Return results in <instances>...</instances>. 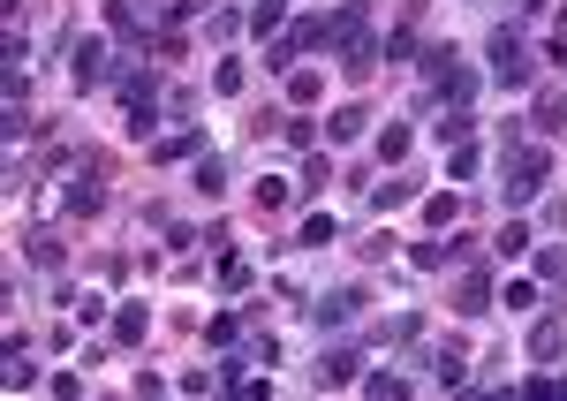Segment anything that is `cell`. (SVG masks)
<instances>
[{
    "label": "cell",
    "mask_w": 567,
    "mask_h": 401,
    "mask_svg": "<svg viewBox=\"0 0 567 401\" xmlns=\"http://www.w3.org/2000/svg\"><path fill=\"white\" fill-rule=\"evenodd\" d=\"M205 341H212V349H235V341H242V318H235V311H220V318L205 326Z\"/></svg>",
    "instance_id": "cell-23"
},
{
    "label": "cell",
    "mask_w": 567,
    "mask_h": 401,
    "mask_svg": "<svg viewBox=\"0 0 567 401\" xmlns=\"http://www.w3.org/2000/svg\"><path fill=\"white\" fill-rule=\"evenodd\" d=\"M363 311V288H326V296H318V311H310V318H318V326H348V318H356Z\"/></svg>",
    "instance_id": "cell-8"
},
{
    "label": "cell",
    "mask_w": 567,
    "mask_h": 401,
    "mask_svg": "<svg viewBox=\"0 0 567 401\" xmlns=\"http://www.w3.org/2000/svg\"><path fill=\"white\" fill-rule=\"evenodd\" d=\"M530 76H537V61H530V46H522V31H492V84L522 91Z\"/></svg>",
    "instance_id": "cell-3"
},
{
    "label": "cell",
    "mask_w": 567,
    "mask_h": 401,
    "mask_svg": "<svg viewBox=\"0 0 567 401\" xmlns=\"http://www.w3.org/2000/svg\"><path fill=\"white\" fill-rule=\"evenodd\" d=\"M469 137H477V122H469V114H462V106H454V114H447V122H439V144H447V152H454V144H469Z\"/></svg>",
    "instance_id": "cell-25"
},
{
    "label": "cell",
    "mask_w": 567,
    "mask_h": 401,
    "mask_svg": "<svg viewBox=\"0 0 567 401\" xmlns=\"http://www.w3.org/2000/svg\"><path fill=\"white\" fill-rule=\"evenodd\" d=\"M454 212H462V197L447 190V197H431V205H424V220H431V227H454Z\"/></svg>",
    "instance_id": "cell-30"
},
{
    "label": "cell",
    "mask_w": 567,
    "mask_h": 401,
    "mask_svg": "<svg viewBox=\"0 0 567 401\" xmlns=\"http://www.w3.org/2000/svg\"><path fill=\"white\" fill-rule=\"evenodd\" d=\"M144 333H152V311H144V303H121V311H114V341H121V349H137Z\"/></svg>",
    "instance_id": "cell-15"
},
{
    "label": "cell",
    "mask_w": 567,
    "mask_h": 401,
    "mask_svg": "<svg viewBox=\"0 0 567 401\" xmlns=\"http://www.w3.org/2000/svg\"><path fill=\"white\" fill-rule=\"evenodd\" d=\"M250 31H258V38L280 31V0H258V8H250Z\"/></svg>",
    "instance_id": "cell-29"
},
{
    "label": "cell",
    "mask_w": 567,
    "mask_h": 401,
    "mask_svg": "<svg viewBox=\"0 0 567 401\" xmlns=\"http://www.w3.org/2000/svg\"><path fill=\"white\" fill-rule=\"evenodd\" d=\"M409 197H416V175H394V182H378V190H371V205L394 212V205H409Z\"/></svg>",
    "instance_id": "cell-20"
},
{
    "label": "cell",
    "mask_w": 567,
    "mask_h": 401,
    "mask_svg": "<svg viewBox=\"0 0 567 401\" xmlns=\"http://www.w3.org/2000/svg\"><path fill=\"white\" fill-rule=\"evenodd\" d=\"M348 38H363V0H348V8L326 16V46H348Z\"/></svg>",
    "instance_id": "cell-16"
},
{
    "label": "cell",
    "mask_w": 567,
    "mask_h": 401,
    "mask_svg": "<svg viewBox=\"0 0 567 401\" xmlns=\"http://www.w3.org/2000/svg\"><path fill=\"white\" fill-rule=\"evenodd\" d=\"M560 349H567V318L552 311V318H537V326H530V356H537V364H552Z\"/></svg>",
    "instance_id": "cell-12"
},
{
    "label": "cell",
    "mask_w": 567,
    "mask_h": 401,
    "mask_svg": "<svg viewBox=\"0 0 567 401\" xmlns=\"http://www.w3.org/2000/svg\"><path fill=\"white\" fill-rule=\"evenodd\" d=\"M212 91H242V61H220V69H212Z\"/></svg>",
    "instance_id": "cell-38"
},
{
    "label": "cell",
    "mask_w": 567,
    "mask_h": 401,
    "mask_svg": "<svg viewBox=\"0 0 567 401\" xmlns=\"http://www.w3.org/2000/svg\"><path fill=\"white\" fill-rule=\"evenodd\" d=\"M522 401H567V379H530V386H522Z\"/></svg>",
    "instance_id": "cell-32"
},
{
    "label": "cell",
    "mask_w": 567,
    "mask_h": 401,
    "mask_svg": "<svg viewBox=\"0 0 567 401\" xmlns=\"http://www.w3.org/2000/svg\"><path fill=\"white\" fill-rule=\"evenodd\" d=\"M38 386V371H31V356H16V364H8V394H31Z\"/></svg>",
    "instance_id": "cell-34"
},
{
    "label": "cell",
    "mask_w": 567,
    "mask_h": 401,
    "mask_svg": "<svg viewBox=\"0 0 567 401\" xmlns=\"http://www.w3.org/2000/svg\"><path fill=\"white\" fill-rule=\"evenodd\" d=\"M23 258H31V265H46V273H53V265L69 258V250H61V227H31V235H23Z\"/></svg>",
    "instance_id": "cell-13"
},
{
    "label": "cell",
    "mask_w": 567,
    "mask_h": 401,
    "mask_svg": "<svg viewBox=\"0 0 567 401\" xmlns=\"http://www.w3.org/2000/svg\"><path fill=\"white\" fill-rule=\"evenodd\" d=\"M409 258H416V265H424V273H439V265H447V243H416V250H409Z\"/></svg>",
    "instance_id": "cell-37"
},
{
    "label": "cell",
    "mask_w": 567,
    "mask_h": 401,
    "mask_svg": "<svg viewBox=\"0 0 567 401\" xmlns=\"http://www.w3.org/2000/svg\"><path fill=\"white\" fill-rule=\"evenodd\" d=\"M363 129H371V114H363V106H341V114L326 122V137H333V144H356Z\"/></svg>",
    "instance_id": "cell-19"
},
{
    "label": "cell",
    "mask_w": 567,
    "mask_h": 401,
    "mask_svg": "<svg viewBox=\"0 0 567 401\" xmlns=\"http://www.w3.org/2000/svg\"><path fill=\"white\" fill-rule=\"evenodd\" d=\"M484 303H492V273H484V265H469V273L454 280V311H469V318H477Z\"/></svg>",
    "instance_id": "cell-10"
},
{
    "label": "cell",
    "mask_w": 567,
    "mask_h": 401,
    "mask_svg": "<svg viewBox=\"0 0 567 401\" xmlns=\"http://www.w3.org/2000/svg\"><path fill=\"white\" fill-rule=\"evenodd\" d=\"M492 250H499V258H522V250H530V227H522V220H507V227L492 235Z\"/></svg>",
    "instance_id": "cell-22"
},
{
    "label": "cell",
    "mask_w": 567,
    "mask_h": 401,
    "mask_svg": "<svg viewBox=\"0 0 567 401\" xmlns=\"http://www.w3.org/2000/svg\"><path fill=\"white\" fill-rule=\"evenodd\" d=\"M409 53H424V0H409L394 23V38H386V61H409Z\"/></svg>",
    "instance_id": "cell-5"
},
{
    "label": "cell",
    "mask_w": 567,
    "mask_h": 401,
    "mask_svg": "<svg viewBox=\"0 0 567 401\" xmlns=\"http://www.w3.org/2000/svg\"><path fill=\"white\" fill-rule=\"evenodd\" d=\"M545 220H552V227L567 235V197H552V205H545Z\"/></svg>",
    "instance_id": "cell-39"
},
{
    "label": "cell",
    "mask_w": 567,
    "mask_h": 401,
    "mask_svg": "<svg viewBox=\"0 0 567 401\" xmlns=\"http://www.w3.org/2000/svg\"><path fill=\"white\" fill-rule=\"evenodd\" d=\"M310 379H318V394H326V386H348V379H356V349H326Z\"/></svg>",
    "instance_id": "cell-14"
},
{
    "label": "cell",
    "mask_w": 567,
    "mask_h": 401,
    "mask_svg": "<svg viewBox=\"0 0 567 401\" xmlns=\"http://www.w3.org/2000/svg\"><path fill=\"white\" fill-rule=\"evenodd\" d=\"M61 205H69V220H99V212H106V159H91L84 175L69 182V197H61Z\"/></svg>",
    "instance_id": "cell-4"
},
{
    "label": "cell",
    "mask_w": 567,
    "mask_h": 401,
    "mask_svg": "<svg viewBox=\"0 0 567 401\" xmlns=\"http://www.w3.org/2000/svg\"><path fill=\"white\" fill-rule=\"evenodd\" d=\"M424 91H439L447 106H469L477 76L462 69V53H454V46H424Z\"/></svg>",
    "instance_id": "cell-2"
},
{
    "label": "cell",
    "mask_w": 567,
    "mask_h": 401,
    "mask_svg": "<svg viewBox=\"0 0 567 401\" xmlns=\"http://www.w3.org/2000/svg\"><path fill=\"white\" fill-rule=\"evenodd\" d=\"M69 76H76V91L106 84V38H76V53H69Z\"/></svg>",
    "instance_id": "cell-6"
},
{
    "label": "cell",
    "mask_w": 567,
    "mask_h": 401,
    "mask_svg": "<svg viewBox=\"0 0 567 401\" xmlns=\"http://www.w3.org/2000/svg\"><path fill=\"white\" fill-rule=\"evenodd\" d=\"M288 182H280V175H258V182H250V205H258V212H288Z\"/></svg>",
    "instance_id": "cell-18"
},
{
    "label": "cell",
    "mask_w": 567,
    "mask_h": 401,
    "mask_svg": "<svg viewBox=\"0 0 567 401\" xmlns=\"http://www.w3.org/2000/svg\"><path fill=\"white\" fill-rule=\"evenodd\" d=\"M447 175H454V182L477 175V144H454V152H447Z\"/></svg>",
    "instance_id": "cell-27"
},
{
    "label": "cell",
    "mask_w": 567,
    "mask_h": 401,
    "mask_svg": "<svg viewBox=\"0 0 567 401\" xmlns=\"http://www.w3.org/2000/svg\"><path fill=\"white\" fill-rule=\"evenodd\" d=\"M469 349H462V341H447V349H439V356H431V371H439V386H469Z\"/></svg>",
    "instance_id": "cell-17"
},
{
    "label": "cell",
    "mask_w": 567,
    "mask_h": 401,
    "mask_svg": "<svg viewBox=\"0 0 567 401\" xmlns=\"http://www.w3.org/2000/svg\"><path fill=\"white\" fill-rule=\"evenodd\" d=\"M378 61H386V38H371V31H363V38H348V53H341V76H356V84H363V76H371Z\"/></svg>",
    "instance_id": "cell-7"
},
{
    "label": "cell",
    "mask_w": 567,
    "mask_h": 401,
    "mask_svg": "<svg viewBox=\"0 0 567 401\" xmlns=\"http://www.w3.org/2000/svg\"><path fill=\"white\" fill-rule=\"evenodd\" d=\"M537 273H545L552 288H567V250H537Z\"/></svg>",
    "instance_id": "cell-31"
},
{
    "label": "cell",
    "mask_w": 567,
    "mask_h": 401,
    "mask_svg": "<svg viewBox=\"0 0 567 401\" xmlns=\"http://www.w3.org/2000/svg\"><path fill=\"white\" fill-rule=\"evenodd\" d=\"M220 182H227V167H220V159H212V152H205V159H197V190H205V197H212V190H220Z\"/></svg>",
    "instance_id": "cell-33"
},
{
    "label": "cell",
    "mask_w": 567,
    "mask_h": 401,
    "mask_svg": "<svg viewBox=\"0 0 567 401\" xmlns=\"http://www.w3.org/2000/svg\"><path fill=\"white\" fill-rule=\"evenodd\" d=\"M280 129H288V122H280V106H265V114H250V137H280Z\"/></svg>",
    "instance_id": "cell-36"
},
{
    "label": "cell",
    "mask_w": 567,
    "mask_h": 401,
    "mask_svg": "<svg viewBox=\"0 0 567 401\" xmlns=\"http://www.w3.org/2000/svg\"><path fill=\"white\" fill-rule=\"evenodd\" d=\"M530 129H545V137H560V129H567V84H545V91H537Z\"/></svg>",
    "instance_id": "cell-9"
},
{
    "label": "cell",
    "mask_w": 567,
    "mask_h": 401,
    "mask_svg": "<svg viewBox=\"0 0 567 401\" xmlns=\"http://www.w3.org/2000/svg\"><path fill=\"white\" fill-rule=\"evenodd\" d=\"M220 280H227V288H235V296H242V288H250V280H258V273H250V265H242V258H220Z\"/></svg>",
    "instance_id": "cell-35"
},
{
    "label": "cell",
    "mask_w": 567,
    "mask_h": 401,
    "mask_svg": "<svg viewBox=\"0 0 567 401\" xmlns=\"http://www.w3.org/2000/svg\"><path fill=\"white\" fill-rule=\"evenodd\" d=\"M318 91H326V76H318V69H295L288 76V99L295 106H318Z\"/></svg>",
    "instance_id": "cell-21"
},
{
    "label": "cell",
    "mask_w": 567,
    "mask_h": 401,
    "mask_svg": "<svg viewBox=\"0 0 567 401\" xmlns=\"http://www.w3.org/2000/svg\"><path fill=\"white\" fill-rule=\"evenodd\" d=\"M401 152H409V122H386L378 129V159H401Z\"/></svg>",
    "instance_id": "cell-26"
},
{
    "label": "cell",
    "mask_w": 567,
    "mask_h": 401,
    "mask_svg": "<svg viewBox=\"0 0 567 401\" xmlns=\"http://www.w3.org/2000/svg\"><path fill=\"white\" fill-rule=\"evenodd\" d=\"M545 175H552V152L545 144H522V137H507V152H499V182H507V205H530L537 190H545Z\"/></svg>",
    "instance_id": "cell-1"
},
{
    "label": "cell",
    "mask_w": 567,
    "mask_h": 401,
    "mask_svg": "<svg viewBox=\"0 0 567 401\" xmlns=\"http://www.w3.org/2000/svg\"><path fill=\"white\" fill-rule=\"evenodd\" d=\"M363 394H371V401H401V394H409V379H394V371H371V379H363Z\"/></svg>",
    "instance_id": "cell-24"
},
{
    "label": "cell",
    "mask_w": 567,
    "mask_h": 401,
    "mask_svg": "<svg viewBox=\"0 0 567 401\" xmlns=\"http://www.w3.org/2000/svg\"><path fill=\"white\" fill-rule=\"evenodd\" d=\"M318 243H333V212H310L303 220V250H318Z\"/></svg>",
    "instance_id": "cell-28"
},
{
    "label": "cell",
    "mask_w": 567,
    "mask_h": 401,
    "mask_svg": "<svg viewBox=\"0 0 567 401\" xmlns=\"http://www.w3.org/2000/svg\"><path fill=\"white\" fill-rule=\"evenodd\" d=\"M152 159H159V167H174V159H205V129H174V137H159Z\"/></svg>",
    "instance_id": "cell-11"
}]
</instances>
